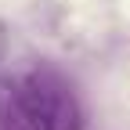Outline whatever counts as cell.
Returning <instances> with one entry per match:
<instances>
[{"label":"cell","mask_w":130,"mask_h":130,"mask_svg":"<svg viewBox=\"0 0 130 130\" xmlns=\"http://www.w3.org/2000/svg\"><path fill=\"white\" fill-rule=\"evenodd\" d=\"M11 87L25 130H83V108L54 69H25L11 79Z\"/></svg>","instance_id":"cell-1"},{"label":"cell","mask_w":130,"mask_h":130,"mask_svg":"<svg viewBox=\"0 0 130 130\" xmlns=\"http://www.w3.org/2000/svg\"><path fill=\"white\" fill-rule=\"evenodd\" d=\"M0 130H25L18 101H14V87L11 79H0Z\"/></svg>","instance_id":"cell-2"}]
</instances>
